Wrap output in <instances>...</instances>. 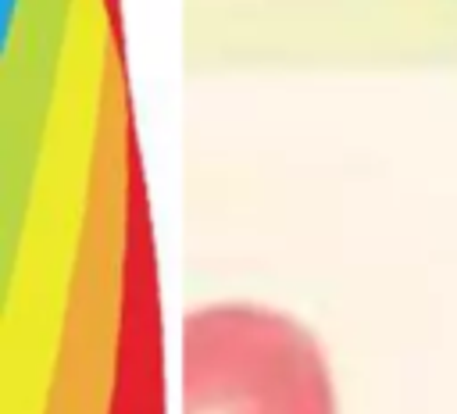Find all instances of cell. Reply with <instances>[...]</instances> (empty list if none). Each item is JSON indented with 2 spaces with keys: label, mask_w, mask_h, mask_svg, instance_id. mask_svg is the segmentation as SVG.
I'll list each match as a JSON object with an SVG mask.
<instances>
[{
  "label": "cell",
  "mask_w": 457,
  "mask_h": 414,
  "mask_svg": "<svg viewBox=\"0 0 457 414\" xmlns=\"http://www.w3.org/2000/svg\"><path fill=\"white\" fill-rule=\"evenodd\" d=\"M182 414H339L321 343L264 303H207L179 332Z\"/></svg>",
  "instance_id": "6da1fadb"
}]
</instances>
